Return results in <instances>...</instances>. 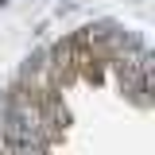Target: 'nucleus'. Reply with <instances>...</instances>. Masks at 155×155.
Here are the masks:
<instances>
[{"label":"nucleus","mask_w":155,"mask_h":155,"mask_svg":"<svg viewBox=\"0 0 155 155\" xmlns=\"http://www.w3.org/2000/svg\"><path fill=\"white\" fill-rule=\"evenodd\" d=\"M8 4H12V0H0V8H8Z\"/></svg>","instance_id":"nucleus-1"}]
</instances>
